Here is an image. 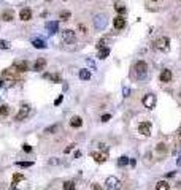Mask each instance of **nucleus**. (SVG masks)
Masks as SVG:
<instances>
[{"instance_id": "obj_13", "label": "nucleus", "mask_w": 181, "mask_h": 190, "mask_svg": "<svg viewBox=\"0 0 181 190\" xmlns=\"http://www.w3.org/2000/svg\"><path fill=\"white\" fill-rule=\"evenodd\" d=\"M11 70H16V71H27V70H29V65H27V62H16L14 67H13Z\"/></svg>"}, {"instance_id": "obj_39", "label": "nucleus", "mask_w": 181, "mask_h": 190, "mask_svg": "<svg viewBox=\"0 0 181 190\" xmlns=\"http://www.w3.org/2000/svg\"><path fill=\"white\" fill-rule=\"evenodd\" d=\"M129 163H130V166H135L137 165V160L135 158H130V160H129Z\"/></svg>"}, {"instance_id": "obj_19", "label": "nucleus", "mask_w": 181, "mask_h": 190, "mask_svg": "<svg viewBox=\"0 0 181 190\" xmlns=\"http://www.w3.org/2000/svg\"><path fill=\"white\" fill-rule=\"evenodd\" d=\"M110 56V49L108 48H102V49H98V57L100 59H107Z\"/></svg>"}, {"instance_id": "obj_43", "label": "nucleus", "mask_w": 181, "mask_h": 190, "mask_svg": "<svg viewBox=\"0 0 181 190\" xmlns=\"http://www.w3.org/2000/svg\"><path fill=\"white\" fill-rule=\"evenodd\" d=\"M176 163H178V166H181V155L178 157V162H176Z\"/></svg>"}, {"instance_id": "obj_38", "label": "nucleus", "mask_w": 181, "mask_h": 190, "mask_svg": "<svg viewBox=\"0 0 181 190\" xmlns=\"http://www.w3.org/2000/svg\"><path fill=\"white\" fill-rule=\"evenodd\" d=\"M73 148H75V144H70L68 148H65V151H64V152H65V154H68V152H70V151H72Z\"/></svg>"}, {"instance_id": "obj_23", "label": "nucleus", "mask_w": 181, "mask_h": 190, "mask_svg": "<svg viewBox=\"0 0 181 190\" xmlns=\"http://www.w3.org/2000/svg\"><path fill=\"white\" fill-rule=\"evenodd\" d=\"M64 190H75V182L73 181H65L64 182Z\"/></svg>"}, {"instance_id": "obj_21", "label": "nucleus", "mask_w": 181, "mask_h": 190, "mask_svg": "<svg viewBox=\"0 0 181 190\" xmlns=\"http://www.w3.org/2000/svg\"><path fill=\"white\" fill-rule=\"evenodd\" d=\"M114 10H116L118 13H121V14H124V13H125V7H124L121 2H116V3H114Z\"/></svg>"}, {"instance_id": "obj_6", "label": "nucleus", "mask_w": 181, "mask_h": 190, "mask_svg": "<svg viewBox=\"0 0 181 190\" xmlns=\"http://www.w3.org/2000/svg\"><path fill=\"white\" fill-rule=\"evenodd\" d=\"M143 105L148 108V109H152L154 106H156V95L152 93H148L143 97Z\"/></svg>"}, {"instance_id": "obj_27", "label": "nucleus", "mask_w": 181, "mask_h": 190, "mask_svg": "<svg viewBox=\"0 0 181 190\" xmlns=\"http://www.w3.org/2000/svg\"><path fill=\"white\" fill-rule=\"evenodd\" d=\"M127 163H129V158H127V157H124V155H122V157H119V158H118V165H119V166H125Z\"/></svg>"}, {"instance_id": "obj_41", "label": "nucleus", "mask_w": 181, "mask_h": 190, "mask_svg": "<svg viewBox=\"0 0 181 190\" xmlns=\"http://www.w3.org/2000/svg\"><path fill=\"white\" fill-rule=\"evenodd\" d=\"M129 93H130V90L125 87V89H124V97H129Z\"/></svg>"}, {"instance_id": "obj_32", "label": "nucleus", "mask_w": 181, "mask_h": 190, "mask_svg": "<svg viewBox=\"0 0 181 190\" xmlns=\"http://www.w3.org/2000/svg\"><path fill=\"white\" fill-rule=\"evenodd\" d=\"M19 181H22V174H19V173H16V174L13 176V184H18Z\"/></svg>"}, {"instance_id": "obj_5", "label": "nucleus", "mask_w": 181, "mask_h": 190, "mask_svg": "<svg viewBox=\"0 0 181 190\" xmlns=\"http://www.w3.org/2000/svg\"><path fill=\"white\" fill-rule=\"evenodd\" d=\"M29 114H30V108H29L27 105H24L22 108H19V111H18V114H16V117H14V121L21 122V121H24L25 117H29Z\"/></svg>"}, {"instance_id": "obj_35", "label": "nucleus", "mask_w": 181, "mask_h": 190, "mask_svg": "<svg viewBox=\"0 0 181 190\" xmlns=\"http://www.w3.org/2000/svg\"><path fill=\"white\" fill-rule=\"evenodd\" d=\"M62 100H64V97H62V95H59V97L54 100V105H56V106H57V105H61V103H62Z\"/></svg>"}, {"instance_id": "obj_15", "label": "nucleus", "mask_w": 181, "mask_h": 190, "mask_svg": "<svg viewBox=\"0 0 181 190\" xmlns=\"http://www.w3.org/2000/svg\"><path fill=\"white\" fill-rule=\"evenodd\" d=\"M161 81H162V82L172 81V71H170V70H162V73H161Z\"/></svg>"}, {"instance_id": "obj_26", "label": "nucleus", "mask_w": 181, "mask_h": 190, "mask_svg": "<svg viewBox=\"0 0 181 190\" xmlns=\"http://www.w3.org/2000/svg\"><path fill=\"white\" fill-rule=\"evenodd\" d=\"M2 19H3V21H13V13H11V11H5V13L2 14Z\"/></svg>"}, {"instance_id": "obj_14", "label": "nucleus", "mask_w": 181, "mask_h": 190, "mask_svg": "<svg viewBox=\"0 0 181 190\" xmlns=\"http://www.w3.org/2000/svg\"><path fill=\"white\" fill-rule=\"evenodd\" d=\"M46 29L49 30V33L53 35V33H56L57 32V29H59V24L56 22V21H53V22H48L46 24Z\"/></svg>"}, {"instance_id": "obj_11", "label": "nucleus", "mask_w": 181, "mask_h": 190, "mask_svg": "<svg viewBox=\"0 0 181 190\" xmlns=\"http://www.w3.org/2000/svg\"><path fill=\"white\" fill-rule=\"evenodd\" d=\"M113 24H114V27H116L118 30H121V29L125 27V19H124L122 16H118V18H114Z\"/></svg>"}, {"instance_id": "obj_24", "label": "nucleus", "mask_w": 181, "mask_h": 190, "mask_svg": "<svg viewBox=\"0 0 181 190\" xmlns=\"http://www.w3.org/2000/svg\"><path fill=\"white\" fill-rule=\"evenodd\" d=\"M45 78H48V79H51V81H54V82L61 81V76H59V75H51V73H45Z\"/></svg>"}, {"instance_id": "obj_28", "label": "nucleus", "mask_w": 181, "mask_h": 190, "mask_svg": "<svg viewBox=\"0 0 181 190\" xmlns=\"http://www.w3.org/2000/svg\"><path fill=\"white\" fill-rule=\"evenodd\" d=\"M70 16H72V14H70V11H62V13L59 14V18H61L62 21H68V19H70Z\"/></svg>"}, {"instance_id": "obj_29", "label": "nucleus", "mask_w": 181, "mask_h": 190, "mask_svg": "<svg viewBox=\"0 0 181 190\" xmlns=\"http://www.w3.org/2000/svg\"><path fill=\"white\" fill-rule=\"evenodd\" d=\"M8 112H10V108L8 106H5V105L0 106V116H7Z\"/></svg>"}, {"instance_id": "obj_44", "label": "nucleus", "mask_w": 181, "mask_h": 190, "mask_svg": "<svg viewBox=\"0 0 181 190\" xmlns=\"http://www.w3.org/2000/svg\"><path fill=\"white\" fill-rule=\"evenodd\" d=\"M179 142H181V136H179Z\"/></svg>"}, {"instance_id": "obj_31", "label": "nucleus", "mask_w": 181, "mask_h": 190, "mask_svg": "<svg viewBox=\"0 0 181 190\" xmlns=\"http://www.w3.org/2000/svg\"><path fill=\"white\" fill-rule=\"evenodd\" d=\"M10 48V43L5 41V40H0V49H8Z\"/></svg>"}, {"instance_id": "obj_40", "label": "nucleus", "mask_w": 181, "mask_h": 190, "mask_svg": "<svg viewBox=\"0 0 181 190\" xmlns=\"http://www.w3.org/2000/svg\"><path fill=\"white\" fill-rule=\"evenodd\" d=\"M92 190H102V187H100L98 184H94V185H92Z\"/></svg>"}, {"instance_id": "obj_34", "label": "nucleus", "mask_w": 181, "mask_h": 190, "mask_svg": "<svg viewBox=\"0 0 181 190\" xmlns=\"http://www.w3.org/2000/svg\"><path fill=\"white\" fill-rule=\"evenodd\" d=\"M110 119H111V116H110V114H103V116H102V122H108Z\"/></svg>"}, {"instance_id": "obj_20", "label": "nucleus", "mask_w": 181, "mask_h": 190, "mask_svg": "<svg viewBox=\"0 0 181 190\" xmlns=\"http://www.w3.org/2000/svg\"><path fill=\"white\" fill-rule=\"evenodd\" d=\"M156 190H170V185L165 181H159L157 185H156Z\"/></svg>"}, {"instance_id": "obj_36", "label": "nucleus", "mask_w": 181, "mask_h": 190, "mask_svg": "<svg viewBox=\"0 0 181 190\" xmlns=\"http://www.w3.org/2000/svg\"><path fill=\"white\" fill-rule=\"evenodd\" d=\"M22 149H24V152H32V146H29V144H24Z\"/></svg>"}, {"instance_id": "obj_45", "label": "nucleus", "mask_w": 181, "mask_h": 190, "mask_svg": "<svg viewBox=\"0 0 181 190\" xmlns=\"http://www.w3.org/2000/svg\"><path fill=\"white\" fill-rule=\"evenodd\" d=\"M13 190H16V188H13Z\"/></svg>"}, {"instance_id": "obj_16", "label": "nucleus", "mask_w": 181, "mask_h": 190, "mask_svg": "<svg viewBox=\"0 0 181 190\" xmlns=\"http://www.w3.org/2000/svg\"><path fill=\"white\" fill-rule=\"evenodd\" d=\"M45 65H46V60H45L43 57H40V59H37V62H35V65H34V70H35V71H41V70L45 68Z\"/></svg>"}, {"instance_id": "obj_22", "label": "nucleus", "mask_w": 181, "mask_h": 190, "mask_svg": "<svg viewBox=\"0 0 181 190\" xmlns=\"http://www.w3.org/2000/svg\"><path fill=\"white\" fill-rule=\"evenodd\" d=\"M80 78L84 79V81H88V79H91V73H89L88 70H81L80 71Z\"/></svg>"}, {"instance_id": "obj_12", "label": "nucleus", "mask_w": 181, "mask_h": 190, "mask_svg": "<svg viewBox=\"0 0 181 190\" xmlns=\"http://www.w3.org/2000/svg\"><path fill=\"white\" fill-rule=\"evenodd\" d=\"M70 125L75 127V128H80V127L83 125V119H81L80 116H73V117L70 119Z\"/></svg>"}, {"instance_id": "obj_18", "label": "nucleus", "mask_w": 181, "mask_h": 190, "mask_svg": "<svg viewBox=\"0 0 181 190\" xmlns=\"http://www.w3.org/2000/svg\"><path fill=\"white\" fill-rule=\"evenodd\" d=\"M7 75V73H5ZM14 84V79L11 78V76H8L7 75V79H3V81H0V86H3V87H11Z\"/></svg>"}, {"instance_id": "obj_17", "label": "nucleus", "mask_w": 181, "mask_h": 190, "mask_svg": "<svg viewBox=\"0 0 181 190\" xmlns=\"http://www.w3.org/2000/svg\"><path fill=\"white\" fill-rule=\"evenodd\" d=\"M32 44L37 48V49H45V48H46V43H45L43 40H40V38H35V40H32Z\"/></svg>"}, {"instance_id": "obj_30", "label": "nucleus", "mask_w": 181, "mask_h": 190, "mask_svg": "<svg viewBox=\"0 0 181 190\" xmlns=\"http://www.w3.org/2000/svg\"><path fill=\"white\" fill-rule=\"evenodd\" d=\"M57 130H59V125H53V127L45 128V133H54V132H57Z\"/></svg>"}, {"instance_id": "obj_10", "label": "nucleus", "mask_w": 181, "mask_h": 190, "mask_svg": "<svg viewBox=\"0 0 181 190\" xmlns=\"http://www.w3.org/2000/svg\"><path fill=\"white\" fill-rule=\"evenodd\" d=\"M19 19H21V21H30V19H32V11H30L29 8L21 10V13H19Z\"/></svg>"}, {"instance_id": "obj_2", "label": "nucleus", "mask_w": 181, "mask_h": 190, "mask_svg": "<svg viewBox=\"0 0 181 190\" xmlns=\"http://www.w3.org/2000/svg\"><path fill=\"white\" fill-rule=\"evenodd\" d=\"M107 22H108V19H107L105 14H97L94 18V27L97 30H103V29L107 27Z\"/></svg>"}, {"instance_id": "obj_7", "label": "nucleus", "mask_w": 181, "mask_h": 190, "mask_svg": "<svg viewBox=\"0 0 181 190\" xmlns=\"http://www.w3.org/2000/svg\"><path fill=\"white\" fill-rule=\"evenodd\" d=\"M62 40H64V43H73L75 40H76V37H75V32L73 30H70V29H65L64 32H62Z\"/></svg>"}, {"instance_id": "obj_25", "label": "nucleus", "mask_w": 181, "mask_h": 190, "mask_svg": "<svg viewBox=\"0 0 181 190\" xmlns=\"http://www.w3.org/2000/svg\"><path fill=\"white\" fill-rule=\"evenodd\" d=\"M18 166H21V168H29V166L34 165V162H16Z\"/></svg>"}, {"instance_id": "obj_42", "label": "nucleus", "mask_w": 181, "mask_h": 190, "mask_svg": "<svg viewBox=\"0 0 181 190\" xmlns=\"http://www.w3.org/2000/svg\"><path fill=\"white\" fill-rule=\"evenodd\" d=\"M175 176V171H172V173H167V178H173Z\"/></svg>"}, {"instance_id": "obj_3", "label": "nucleus", "mask_w": 181, "mask_h": 190, "mask_svg": "<svg viewBox=\"0 0 181 190\" xmlns=\"http://www.w3.org/2000/svg\"><path fill=\"white\" fill-rule=\"evenodd\" d=\"M168 44H170V40L167 37H161L159 40H156V43H154V48L159 51H168Z\"/></svg>"}, {"instance_id": "obj_37", "label": "nucleus", "mask_w": 181, "mask_h": 190, "mask_svg": "<svg viewBox=\"0 0 181 190\" xmlns=\"http://www.w3.org/2000/svg\"><path fill=\"white\" fill-rule=\"evenodd\" d=\"M59 163H61L59 158H51V160H49V165H59Z\"/></svg>"}, {"instance_id": "obj_1", "label": "nucleus", "mask_w": 181, "mask_h": 190, "mask_svg": "<svg viewBox=\"0 0 181 190\" xmlns=\"http://www.w3.org/2000/svg\"><path fill=\"white\" fill-rule=\"evenodd\" d=\"M134 70H135V75H137L138 79H145L146 78V73H148V65H146V62H143V60L137 62L135 67H134Z\"/></svg>"}, {"instance_id": "obj_4", "label": "nucleus", "mask_w": 181, "mask_h": 190, "mask_svg": "<svg viewBox=\"0 0 181 190\" xmlns=\"http://www.w3.org/2000/svg\"><path fill=\"white\" fill-rule=\"evenodd\" d=\"M105 188L107 190H118L119 188V181L116 176H108L105 181Z\"/></svg>"}, {"instance_id": "obj_33", "label": "nucleus", "mask_w": 181, "mask_h": 190, "mask_svg": "<svg viewBox=\"0 0 181 190\" xmlns=\"http://www.w3.org/2000/svg\"><path fill=\"white\" fill-rule=\"evenodd\" d=\"M156 151H157V152H165V151H167V149H165V144H164V142H161V144H157Z\"/></svg>"}, {"instance_id": "obj_9", "label": "nucleus", "mask_w": 181, "mask_h": 190, "mask_svg": "<svg viewBox=\"0 0 181 190\" xmlns=\"http://www.w3.org/2000/svg\"><path fill=\"white\" fill-rule=\"evenodd\" d=\"M92 157L97 163H103L108 158V152H95V154H92Z\"/></svg>"}, {"instance_id": "obj_8", "label": "nucleus", "mask_w": 181, "mask_h": 190, "mask_svg": "<svg viewBox=\"0 0 181 190\" xmlns=\"http://www.w3.org/2000/svg\"><path fill=\"white\" fill-rule=\"evenodd\" d=\"M138 132H140L141 135H145V136H149V135H151V124H149V122H141V124L138 125Z\"/></svg>"}]
</instances>
